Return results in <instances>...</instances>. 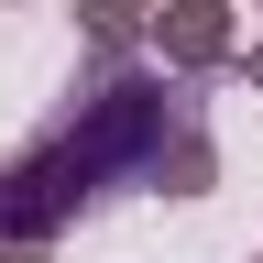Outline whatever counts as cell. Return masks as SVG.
Returning a JSON list of instances; mask_svg holds the SVG:
<instances>
[{
  "label": "cell",
  "mask_w": 263,
  "mask_h": 263,
  "mask_svg": "<svg viewBox=\"0 0 263 263\" xmlns=\"http://www.w3.org/2000/svg\"><path fill=\"white\" fill-rule=\"evenodd\" d=\"M219 77H241V88H263V44H241V55L219 66Z\"/></svg>",
  "instance_id": "obj_4"
},
{
  "label": "cell",
  "mask_w": 263,
  "mask_h": 263,
  "mask_svg": "<svg viewBox=\"0 0 263 263\" xmlns=\"http://www.w3.org/2000/svg\"><path fill=\"white\" fill-rule=\"evenodd\" d=\"M252 11H263V0H252Z\"/></svg>",
  "instance_id": "obj_7"
},
{
  "label": "cell",
  "mask_w": 263,
  "mask_h": 263,
  "mask_svg": "<svg viewBox=\"0 0 263 263\" xmlns=\"http://www.w3.org/2000/svg\"><path fill=\"white\" fill-rule=\"evenodd\" d=\"M143 176H154L164 197H209V186H219V143H209V132H197V110H186L176 132H164V154L143 164Z\"/></svg>",
  "instance_id": "obj_2"
},
{
  "label": "cell",
  "mask_w": 263,
  "mask_h": 263,
  "mask_svg": "<svg viewBox=\"0 0 263 263\" xmlns=\"http://www.w3.org/2000/svg\"><path fill=\"white\" fill-rule=\"evenodd\" d=\"M77 33H88L99 66H132V44H143V22H132L121 0H77Z\"/></svg>",
  "instance_id": "obj_3"
},
{
  "label": "cell",
  "mask_w": 263,
  "mask_h": 263,
  "mask_svg": "<svg viewBox=\"0 0 263 263\" xmlns=\"http://www.w3.org/2000/svg\"><path fill=\"white\" fill-rule=\"evenodd\" d=\"M143 44H154L164 77H219V66L241 55V22H230V0H164L143 22Z\"/></svg>",
  "instance_id": "obj_1"
},
{
  "label": "cell",
  "mask_w": 263,
  "mask_h": 263,
  "mask_svg": "<svg viewBox=\"0 0 263 263\" xmlns=\"http://www.w3.org/2000/svg\"><path fill=\"white\" fill-rule=\"evenodd\" d=\"M121 11H132V22H154V11H164V0H121Z\"/></svg>",
  "instance_id": "obj_6"
},
{
  "label": "cell",
  "mask_w": 263,
  "mask_h": 263,
  "mask_svg": "<svg viewBox=\"0 0 263 263\" xmlns=\"http://www.w3.org/2000/svg\"><path fill=\"white\" fill-rule=\"evenodd\" d=\"M0 263H55V252L44 241H0Z\"/></svg>",
  "instance_id": "obj_5"
}]
</instances>
